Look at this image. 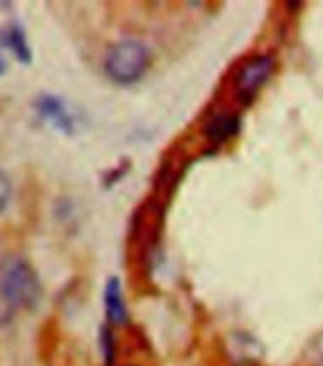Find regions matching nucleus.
I'll return each mask as SVG.
<instances>
[{
	"instance_id": "6",
	"label": "nucleus",
	"mask_w": 323,
	"mask_h": 366,
	"mask_svg": "<svg viewBox=\"0 0 323 366\" xmlns=\"http://www.w3.org/2000/svg\"><path fill=\"white\" fill-rule=\"evenodd\" d=\"M236 130H238V119L234 114H217L205 128V134L213 142H227Z\"/></svg>"
},
{
	"instance_id": "10",
	"label": "nucleus",
	"mask_w": 323,
	"mask_h": 366,
	"mask_svg": "<svg viewBox=\"0 0 323 366\" xmlns=\"http://www.w3.org/2000/svg\"><path fill=\"white\" fill-rule=\"evenodd\" d=\"M4 67H6L4 59H2V57H0V73H4Z\"/></svg>"
},
{
	"instance_id": "1",
	"label": "nucleus",
	"mask_w": 323,
	"mask_h": 366,
	"mask_svg": "<svg viewBox=\"0 0 323 366\" xmlns=\"http://www.w3.org/2000/svg\"><path fill=\"white\" fill-rule=\"evenodd\" d=\"M0 296L14 311L33 309L40 300L39 277L21 256L0 259Z\"/></svg>"
},
{
	"instance_id": "2",
	"label": "nucleus",
	"mask_w": 323,
	"mask_h": 366,
	"mask_svg": "<svg viewBox=\"0 0 323 366\" xmlns=\"http://www.w3.org/2000/svg\"><path fill=\"white\" fill-rule=\"evenodd\" d=\"M150 54L139 40H120L108 48L105 56V71L114 82L131 84L147 73Z\"/></svg>"
},
{
	"instance_id": "5",
	"label": "nucleus",
	"mask_w": 323,
	"mask_h": 366,
	"mask_svg": "<svg viewBox=\"0 0 323 366\" xmlns=\"http://www.w3.org/2000/svg\"><path fill=\"white\" fill-rule=\"evenodd\" d=\"M36 107H39V113L44 114L48 120H51L57 128H61V130L65 132L73 130V119H71V114L67 113L65 105H63L57 97H51V96L39 97Z\"/></svg>"
},
{
	"instance_id": "9",
	"label": "nucleus",
	"mask_w": 323,
	"mask_h": 366,
	"mask_svg": "<svg viewBox=\"0 0 323 366\" xmlns=\"http://www.w3.org/2000/svg\"><path fill=\"white\" fill-rule=\"evenodd\" d=\"M10 194H11L10 179H8V176H6L4 172L0 170V212L4 210L6 204H8V200H10Z\"/></svg>"
},
{
	"instance_id": "4",
	"label": "nucleus",
	"mask_w": 323,
	"mask_h": 366,
	"mask_svg": "<svg viewBox=\"0 0 323 366\" xmlns=\"http://www.w3.org/2000/svg\"><path fill=\"white\" fill-rule=\"evenodd\" d=\"M105 307H107V319L111 325H124L128 320V309L122 297V288H120L118 279H111L105 288Z\"/></svg>"
},
{
	"instance_id": "7",
	"label": "nucleus",
	"mask_w": 323,
	"mask_h": 366,
	"mask_svg": "<svg viewBox=\"0 0 323 366\" xmlns=\"http://www.w3.org/2000/svg\"><path fill=\"white\" fill-rule=\"evenodd\" d=\"M4 44L10 46L11 51L16 54L17 59L23 63L31 61V50H29L27 44V36L23 33L21 27H17V25H11L4 31Z\"/></svg>"
},
{
	"instance_id": "3",
	"label": "nucleus",
	"mask_w": 323,
	"mask_h": 366,
	"mask_svg": "<svg viewBox=\"0 0 323 366\" xmlns=\"http://www.w3.org/2000/svg\"><path fill=\"white\" fill-rule=\"evenodd\" d=\"M274 71L272 57L268 56H255L247 59V61L240 67L234 86H236V94H238L244 102H250L251 97L255 96L257 92L261 90V86L268 80V76Z\"/></svg>"
},
{
	"instance_id": "8",
	"label": "nucleus",
	"mask_w": 323,
	"mask_h": 366,
	"mask_svg": "<svg viewBox=\"0 0 323 366\" xmlns=\"http://www.w3.org/2000/svg\"><path fill=\"white\" fill-rule=\"evenodd\" d=\"M307 362L310 366H323V334H319L307 349Z\"/></svg>"
}]
</instances>
